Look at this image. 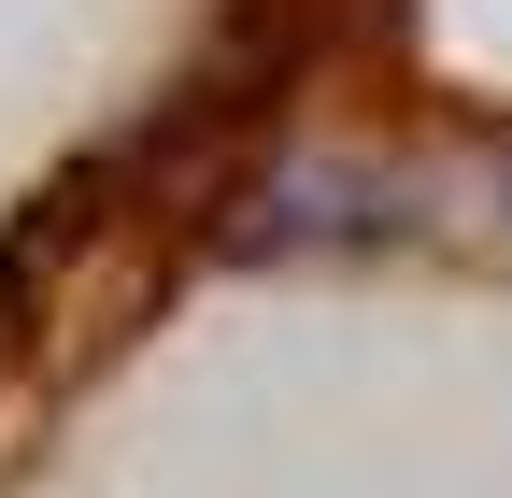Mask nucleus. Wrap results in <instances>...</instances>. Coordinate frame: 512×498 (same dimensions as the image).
Listing matches in <instances>:
<instances>
[{
  "instance_id": "obj_1",
  "label": "nucleus",
  "mask_w": 512,
  "mask_h": 498,
  "mask_svg": "<svg viewBox=\"0 0 512 498\" xmlns=\"http://www.w3.org/2000/svg\"><path fill=\"white\" fill-rule=\"evenodd\" d=\"M498 214H512V129H498Z\"/></svg>"
}]
</instances>
